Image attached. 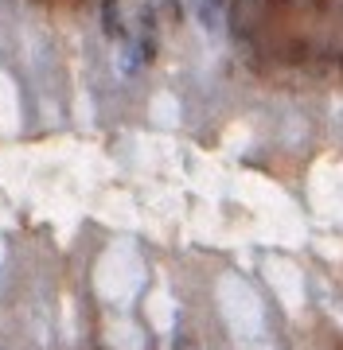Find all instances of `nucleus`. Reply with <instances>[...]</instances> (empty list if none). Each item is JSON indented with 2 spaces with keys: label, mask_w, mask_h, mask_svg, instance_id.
<instances>
[{
  "label": "nucleus",
  "mask_w": 343,
  "mask_h": 350,
  "mask_svg": "<svg viewBox=\"0 0 343 350\" xmlns=\"http://www.w3.org/2000/svg\"><path fill=\"white\" fill-rule=\"evenodd\" d=\"M188 4H191V12H195V20H199L203 31H211V36L223 31V20H227V0H188Z\"/></svg>",
  "instance_id": "1"
}]
</instances>
